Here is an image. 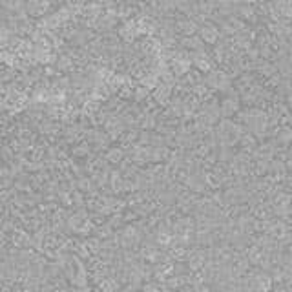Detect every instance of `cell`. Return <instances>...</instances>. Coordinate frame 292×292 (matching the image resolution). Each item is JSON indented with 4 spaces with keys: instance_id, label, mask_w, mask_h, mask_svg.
I'll list each match as a JSON object with an SVG mask.
<instances>
[{
    "instance_id": "obj_1",
    "label": "cell",
    "mask_w": 292,
    "mask_h": 292,
    "mask_svg": "<svg viewBox=\"0 0 292 292\" xmlns=\"http://www.w3.org/2000/svg\"><path fill=\"white\" fill-rule=\"evenodd\" d=\"M203 36H205V39H206L208 42H214V41H215V31L212 29V27H208L206 31H203Z\"/></svg>"
}]
</instances>
